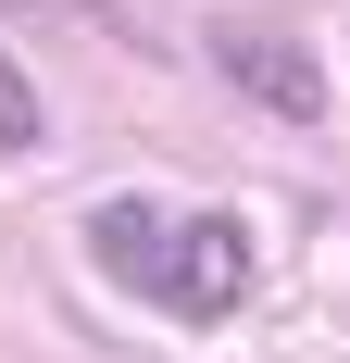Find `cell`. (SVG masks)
Wrapping results in <instances>:
<instances>
[{"label": "cell", "mask_w": 350, "mask_h": 363, "mask_svg": "<svg viewBox=\"0 0 350 363\" xmlns=\"http://www.w3.org/2000/svg\"><path fill=\"white\" fill-rule=\"evenodd\" d=\"M0 150H38V88H26L13 50H0Z\"/></svg>", "instance_id": "cell-4"}, {"label": "cell", "mask_w": 350, "mask_h": 363, "mask_svg": "<svg viewBox=\"0 0 350 363\" xmlns=\"http://www.w3.org/2000/svg\"><path fill=\"white\" fill-rule=\"evenodd\" d=\"M88 238H101V263H113V276H138V289H150V276H163V238H175V225L150 213V201H101V213H88Z\"/></svg>", "instance_id": "cell-3"}, {"label": "cell", "mask_w": 350, "mask_h": 363, "mask_svg": "<svg viewBox=\"0 0 350 363\" xmlns=\"http://www.w3.org/2000/svg\"><path fill=\"white\" fill-rule=\"evenodd\" d=\"M213 63L238 75L263 113H288V125H313V113H325V63L300 50V38H276V26H213Z\"/></svg>", "instance_id": "cell-2"}, {"label": "cell", "mask_w": 350, "mask_h": 363, "mask_svg": "<svg viewBox=\"0 0 350 363\" xmlns=\"http://www.w3.org/2000/svg\"><path fill=\"white\" fill-rule=\"evenodd\" d=\"M150 301H163L175 326H225V313H238L250 301V238L225 213H188L163 238V276H150Z\"/></svg>", "instance_id": "cell-1"}]
</instances>
